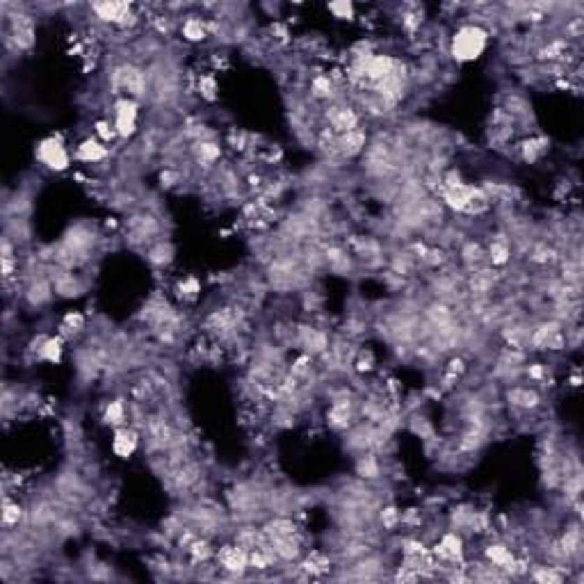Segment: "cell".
I'll use <instances>...</instances> for the list:
<instances>
[{
  "label": "cell",
  "instance_id": "1",
  "mask_svg": "<svg viewBox=\"0 0 584 584\" xmlns=\"http://www.w3.org/2000/svg\"><path fill=\"white\" fill-rule=\"evenodd\" d=\"M489 41H491V32L484 23L468 21V23H461L452 32L448 53L457 64H473L477 59H482L486 50H489Z\"/></svg>",
  "mask_w": 584,
  "mask_h": 584
},
{
  "label": "cell",
  "instance_id": "2",
  "mask_svg": "<svg viewBox=\"0 0 584 584\" xmlns=\"http://www.w3.org/2000/svg\"><path fill=\"white\" fill-rule=\"evenodd\" d=\"M34 158H37V162L43 169H48L53 173H64L71 169V164H73V153L69 151L64 137L57 133L43 137L34 144Z\"/></svg>",
  "mask_w": 584,
  "mask_h": 584
},
{
  "label": "cell",
  "instance_id": "3",
  "mask_svg": "<svg viewBox=\"0 0 584 584\" xmlns=\"http://www.w3.org/2000/svg\"><path fill=\"white\" fill-rule=\"evenodd\" d=\"M112 90L117 94L130 96V99H144L149 94V73L144 69H139L137 64H119L112 69Z\"/></svg>",
  "mask_w": 584,
  "mask_h": 584
},
{
  "label": "cell",
  "instance_id": "4",
  "mask_svg": "<svg viewBox=\"0 0 584 584\" xmlns=\"http://www.w3.org/2000/svg\"><path fill=\"white\" fill-rule=\"evenodd\" d=\"M92 14L101 23L117 25L121 30H128L139 23V14L130 3H117V0H101V3H92Z\"/></svg>",
  "mask_w": 584,
  "mask_h": 584
},
{
  "label": "cell",
  "instance_id": "5",
  "mask_svg": "<svg viewBox=\"0 0 584 584\" xmlns=\"http://www.w3.org/2000/svg\"><path fill=\"white\" fill-rule=\"evenodd\" d=\"M112 126L117 130L119 139H130L135 137L139 128V101L130 99V96H119L112 108Z\"/></svg>",
  "mask_w": 584,
  "mask_h": 584
},
{
  "label": "cell",
  "instance_id": "6",
  "mask_svg": "<svg viewBox=\"0 0 584 584\" xmlns=\"http://www.w3.org/2000/svg\"><path fill=\"white\" fill-rule=\"evenodd\" d=\"M215 562L226 575L240 580L249 571V550L242 548L240 543H224L222 548L215 550Z\"/></svg>",
  "mask_w": 584,
  "mask_h": 584
},
{
  "label": "cell",
  "instance_id": "7",
  "mask_svg": "<svg viewBox=\"0 0 584 584\" xmlns=\"http://www.w3.org/2000/svg\"><path fill=\"white\" fill-rule=\"evenodd\" d=\"M432 557L436 562H441V564H464V557H466V541H464V536H461V532L457 529H452V532H446L439 541L434 543L432 548Z\"/></svg>",
  "mask_w": 584,
  "mask_h": 584
},
{
  "label": "cell",
  "instance_id": "8",
  "mask_svg": "<svg viewBox=\"0 0 584 584\" xmlns=\"http://www.w3.org/2000/svg\"><path fill=\"white\" fill-rule=\"evenodd\" d=\"M325 119L334 135H345L361 128V115L347 103H331L325 110Z\"/></svg>",
  "mask_w": 584,
  "mask_h": 584
},
{
  "label": "cell",
  "instance_id": "9",
  "mask_svg": "<svg viewBox=\"0 0 584 584\" xmlns=\"http://www.w3.org/2000/svg\"><path fill=\"white\" fill-rule=\"evenodd\" d=\"M484 562H489L491 566H495V569H500L507 578H511V575H516L525 569V562H520L516 553L511 550V546L502 543V541H493L484 548Z\"/></svg>",
  "mask_w": 584,
  "mask_h": 584
},
{
  "label": "cell",
  "instance_id": "10",
  "mask_svg": "<svg viewBox=\"0 0 584 584\" xmlns=\"http://www.w3.org/2000/svg\"><path fill=\"white\" fill-rule=\"evenodd\" d=\"M30 352L34 354V359L37 361L59 365L64 359V338L59 334L57 336H39L30 345Z\"/></svg>",
  "mask_w": 584,
  "mask_h": 584
},
{
  "label": "cell",
  "instance_id": "11",
  "mask_svg": "<svg viewBox=\"0 0 584 584\" xmlns=\"http://www.w3.org/2000/svg\"><path fill=\"white\" fill-rule=\"evenodd\" d=\"M263 536H265V534H263ZM267 543L272 546L276 560L283 562V564H297V562L301 560V555H304L301 532H299V534H290V536L267 539Z\"/></svg>",
  "mask_w": 584,
  "mask_h": 584
},
{
  "label": "cell",
  "instance_id": "12",
  "mask_svg": "<svg viewBox=\"0 0 584 584\" xmlns=\"http://www.w3.org/2000/svg\"><path fill=\"white\" fill-rule=\"evenodd\" d=\"M110 158V146L106 142H101L99 137H85L80 144L76 146L73 151V160L83 162V164H99L103 160Z\"/></svg>",
  "mask_w": 584,
  "mask_h": 584
},
{
  "label": "cell",
  "instance_id": "13",
  "mask_svg": "<svg viewBox=\"0 0 584 584\" xmlns=\"http://www.w3.org/2000/svg\"><path fill=\"white\" fill-rule=\"evenodd\" d=\"M139 450V432L135 427L124 425L117 427L115 434H112V452L119 459H130Z\"/></svg>",
  "mask_w": 584,
  "mask_h": 584
},
{
  "label": "cell",
  "instance_id": "14",
  "mask_svg": "<svg viewBox=\"0 0 584 584\" xmlns=\"http://www.w3.org/2000/svg\"><path fill=\"white\" fill-rule=\"evenodd\" d=\"M299 347L304 350V354H308V356L327 354L329 338L325 331L318 327H301L299 329Z\"/></svg>",
  "mask_w": 584,
  "mask_h": 584
},
{
  "label": "cell",
  "instance_id": "15",
  "mask_svg": "<svg viewBox=\"0 0 584 584\" xmlns=\"http://www.w3.org/2000/svg\"><path fill=\"white\" fill-rule=\"evenodd\" d=\"M10 39L14 41V46L19 50H28L34 43V25L30 21V16L19 14L12 19V30H10Z\"/></svg>",
  "mask_w": 584,
  "mask_h": 584
},
{
  "label": "cell",
  "instance_id": "16",
  "mask_svg": "<svg viewBox=\"0 0 584 584\" xmlns=\"http://www.w3.org/2000/svg\"><path fill=\"white\" fill-rule=\"evenodd\" d=\"M507 402L513 408H520V411H536L541 406V395L534 388L527 386H513L507 390Z\"/></svg>",
  "mask_w": 584,
  "mask_h": 584
},
{
  "label": "cell",
  "instance_id": "17",
  "mask_svg": "<svg viewBox=\"0 0 584 584\" xmlns=\"http://www.w3.org/2000/svg\"><path fill=\"white\" fill-rule=\"evenodd\" d=\"M50 281H53V290L59 294V297H80L83 294V283H80V278L73 276L69 269H59L57 274L50 276Z\"/></svg>",
  "mask_w": 584,
  "mask_h": 584
},
{
  "label": "cell",
  "instance_id": "18",
  "mask_svg": "<svg viewBox=\"0 0 584 584\" xmlns=\"http://www.w3.org/2000/svg\"><path fill=\"white\" fill-rule=\"evenodd\" d=\"M192 155H194V160L199 164H204V167H211L217 160L222 158V146L220 142H215L211 137H204V139H197L194 144H192Z\"/></svg>",
  "mask_w": 584,
  "mask_h": 584
},
{
  "label": "cell",
  "instance_id": "19",
  "mask_svg": "<svg viewBox=\"0 0 584 584\" xmlns=\"http://www.w3.org/2000/svg\"><path fill=\"white\" fill-rule=\"evenodd\" d=\"M180 37L190 41V43H201L211 37V30H208V21L201 19V16H185L180 23Z\"/></svg>",
  "mask_w": 584,
  "mask_h": 584
},
{
  "label": "cell",
  "instance_id": "20",
  "mask_svg": "<svg viewBox=\"0 0 584 584\" xmlns=\"http://www.w3.org/2000/svg\"><path fill=\"white\" fill-rule=\"evenodd\" d=\"M185 553H187V557L192 560V564H208L215 557V548H213V543L208 541L206 536H194L192 539V541L185 546Z\"/></svg>",
  "mask_w": 584,
  "mask_h": 584
},
{
  "label": "cell",
  "instance_id": "21",
  "mask_svg": "<svg viewBox=\"0 0 584 584\" xmlns=\"http://www.w3.org/2000/svg\"><path fill=\"white\" fill-rule=\"evenodd\" d=\"M557 543H560V548L564 550V555L569 557V562H571V560H578V557L582 555V532H580L578 522H573V525L564 532L562 539H560Z\"/></svg>",
  "mask_w": 584,
  "mask_h": 584
},
{
  "label": "cell",
  "instance_id": "22",
  "mask_svg": "<svg viewBox=\"0 0 584 584\" xmlns=\"http://www.w3.org/2000/svg\"><path fill=\"white\" fill-rule=\"evenodd\" d=\"M352 420V404L347 399H338V402L331 404V408L327 411V422L331 429H347Z\"/></svg>",
  "mask_w": 584,
  "mask_h": 584
},
{
  "label": "cell",
  "instance_id": "23",
  "mask_svg": "<svg viewBox=\"0 0 584 584\" xmlns=\"http://www.w3.org/2000/svg\"><path fill=\"white\" fill-rule=\"evenodd\" d=\"M53 281H48V278H37V281H32L28 285V292H25V297L32 304V306H43V304H48L53 299Z\"/></svg>",
  "mask_w": 584,
  "mask_h": 584
},
{
  "label": "cell",
  "instance_id": "24",
  "mask_svg": "<svg viewBox=\"0 0 584 584\" xmlns=\"http://www.w3.org/2000/svg\"><path fill=\"white\" fill-rule=\"evenodd\" d=\"M128 406L124 399H112V402L106 404V411H103V422L112 429H117V427H124L128 425Z\"/></svg>",
  "mask_w": 584,
  "mask_h": 584
},
{
  "label": "cell",
  "instance_id": "25",
  "mask_svg": "<svg viewBox=\"0 0 584 584\" xmlns=\"http://www.w3.org/2000/svg\"><path fill=\"white\" fill-rule=\"evenodd\" d=\"M518 151H520V158L532 164V162H536V160L543 158V153L548 151V139H543V137H527V139H522V142L518 144Z\"/></svg>",
  "mask_w": 584,
  "mask_h": 584
},
{
  "label": "cell",
  "instance_id": "26",
  "mask_svg": "<svg viewBox=\"0 0 584 584\" xmlns=\"http://www.w3.org/2000/svg\"><path fill=\"white\" fill-rule=\"evenodd\" d=\"M130 233L137 242H146L151 235L158 233V222L151 215H137L130 220Z\"/></svg>",
  "mask_w": 584,
  "mask_h": 584
},
{
  "label": "cell",
  "instance_id": "27",
  "mask_svg": "<svg viewBox=\"0 0 584 584\" xmlns=\"http://www.w3.org/2000/svg\"><path fill=\"white\" fill-rule=\"evenodd\" d=\"M529 575L539 584H560L566 580V573L557 564H539L529 571Z\"/></svg>",
  "mask_w": 584,
  "mask_h": 584
},
{
  "label": "cell",
  "instance_id": "28",
  "mask_svg": "<svg viewBox=\"0 0 584 584\" xmlns=\"http://www.w3.org/2000/svg\"><path fill=\"white\" fill-rule=\"evenodd\" d=\"M311 94L320 101H331L336 99V80L331 73H318L311 80Z\"/></svg>",
  "mask_w": 584,
  "mask_h": 584
},
{
  "label": "cell",
  "instance_id": "29",
  "mask_svg": "<svg viewBox=\"0 0 584 584\" xmlns=\"http://www.w3.org/2000/svg\"><path fill=\"white\" fill-rule=\"evenodd\" d=\"M486 258H489V263L493 267H504L511 260V245H509V240H504V238H498V240H493L491 245H489V251H486Z\"/></svg>",
  "mask_w": 584,
  "mask_h": 584
},
{
  "label": "cell",
  "instance_id": "30",
  "mask_svg": "<svg viewBox=\"0 0 584 584\" xmlns=\"http://www.w3.org/2000/svg\"><path fill=\"white\" fill-rule=\"evenodd\" d=\"M23 518H25L23 504H19V500L5 498V500H3V527H5V529L19 527V522H21Z\"/></svg>",
  "mask_w": 584,
  "mask_h": 584
},
{
  "label": "cell",
  "instance_id": "31",
  "mask_svg": "<svg viewBox=\"0 0 584 584\" xmlns=\"http://www.w3.org/2000/svg\"><path fill=\"white\" fill-rule=\"evenodd\" d=\"M356 475L361 479H377L381 475L379 459L374 457L372 452H363V455L356 459Z\"/></svg>",
  "mask_w": 584,
  "mask_h": 584
},
{
  "label": "cell",
  "instance_id": "32",
  "mask_svg": "<svg viewBox=\"0 0 584 584\" xmlns=\"http://www.w3.org/2000/svg\"><path fill=\"white\" fill-rule=\"evenodd\" d=\"M173 254H176V251H173V247L169 245V242H158V245H153L151 249H149V263L153 265V267H169L171 265V260H173Z\"/></svg>",
  "mask_w": 584,
  "mask_h": 584
},
{
  "label": "cell",
  "instance_id": "33",
  "mask_svg": "<svg viewBox=\"0 0 584 584\" xmlns=\"http://www.w3.org/2000/svg\"><path fill=\"white\" fill-rule=\"evenodd\" d=\"M83 329H85V315H83V313L66 311L62 322H59V336H62V338L76 336V334H80Z\"/></svg>",
  "mask_w": 584,
  "mask_h": 584
},
{
  "label": "cell",
  "instance_id": "34",
  "mask_svg": "<svg viewBox=\"0 0 584 584\" xmlns=\"http://www.w3.org/2000/svg\"><path fill=\"white\" fill-rule=\"evenodd\" d=\"M176 297L183 299V301H192V299H197L199 297V292H201V281H199L197 276H185V278H180V281H176Z\"/></svg>",
  "mask_w": 584,
  "mask_h": 584
},
{
  "label": "cell",
  "instance_id": "35",
  "mask_svg": "<svg viewBox=\"0 0 584 584\" xmlns=\"http://www.w3.org/2000/svg\"><path fill=\"white\" fill-rule=\"evenodd\" d=\"M327 12L338 21H354L356 19V5L352 0H331L327 3Z\"/></svg>",
  "mask_w": 584,
  "mask_h": 584
},
{
  "label": "cell",
  "instance_id": "36",
  "mask_svg": "<svg viewBox=\"0 0 584 584\" xmlns=\"http://www.w3.org/2000/svg\"><path fill=\"white\" fill-rule=\"evenodd\" d=\"M197 92L204 101H215L220 96V83L215 73H201L197 78Z\"/></svg>",
  "mask_w": 584,
  "mask_h": 584
},
{
  "label": "cell",
  "instance_id": "37",
  "mask_svg": "<svg viewBox=\"0 0 584 584\" xmlns=\"http://www.w3.org/2000/svg\"><path fill=\"white\" fill-rule=\"evenodd\" d=\"M14 274H16L14 245H12L10 235H5V238H3V278H5V283H10Z\"/></svg>",
  "mask_w": 584,
  "mask_h": 584
},
{
  "label": "cell",
  "instance_id": "38",
  "mask_svg": "<svg viewBox=\"0 0 584 584\" xmlns=\"http://www.w3.org/2000/svg\"><path fill=\"white\" fill-rule=\"evenodd\" d=\"M94 137H99L101 142H106V144L119 139L117 137V130H115V126H112L110 119H99V121H96V124H94Z\"/></svg>",
  "mask_w": 584,
  "mask_h": 584
},
{
  "label": "cell",
  "instance_id": "39",
  "mask_svg": "<svg viewBox=\"0 0 584 584\" xmlns=\"http://www.w3.org/2000/svg\"><path fill=\"white\" fill-rule=\"evenodd\" d=\"M461 256H464V263L466 265H479L484 260L486 251L479 245H475V242H468V245L464 247V251H461Z\"/></svg>",
  "mask_w": 584,
  "mask_h": 584
},
{
  "label": "cell",
  "instance_id": "40",
  "mask_svg": "<svg viewBox=\"0 0 584 584\" xmlns=\"http://www.w3.org/2000/svg\"><path fill=\"white\" fill-rule=\"evenodd\" d=\"M555 256H557L555 251H553L550 247L541 245V242L532 247V254H529V258L534 260V263H541V265H543V263H550V260H553Z\"/></svg>",
  "mask_w": 584,
  "mask_h": 584
},
{
  "label": "cell",
  "instance_id": "41",
  "mask_svg": "<svg viewBox=\"0 0 584 584\" xmlns=\"http://www.w3.org/2000/svg\"><path fill=\"white\" fill-rule=\"evenodd\" d=\"M399 511L395 507H386V509H381V522H383V527H395L397 522H399Z\"/></svg>",
  "mask_w": 584,
  "mask_h": 584
},
{
  "label": "cell",
  "instance_id": "42",
  "mask_svg": "<svg viewBox=\"0 0 584 584\" xmlns=\"http://www.w3.org/2000/svg\"><path fill=\"white\" fill-rule=\"evenodd\" d=\"M372 368H374L372 352H359V359H356V370H359V372H370Z\"/></svg>",
  "mask_w": 584,
  "mask_h": 584
},
{
  "label": "cell",
  "instance_id": "43",
  "mask_svg": "<svg viewBox=\"0 0 584 584\" xmlns=\"http://www.w3.org/2000/svg\"><path fill=\"white\" fill-rule=\"evenodd\" d=\"M525 372H527V377H529L532 381H543V379H546V370H543L541 363H532Z\"/></svg>",
  "mask_w": 584,
  "mask_h": 584
}]
</instances>
